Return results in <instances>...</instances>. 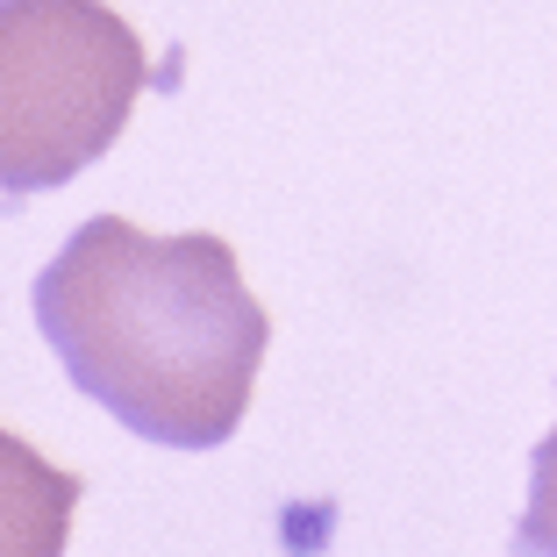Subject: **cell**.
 Segmentation results:
<instances>
[{
  "label": "cell",
  "instance_id": "277c9868",
  "mask_svg": "<svg viewBox=\"0 0 557 557\" xmlns=\"http://www.w3.org/2000/svg\"><path fill=\"white\" fill-rule=\"evenodd\" d=\"M515 557H557V422L550 436L529 450V508L508 536Z\"/></svg>",
  "mask_w": 557,
  "mask_h": 557
},
{
  "label": "cell",
  "instance_id": "3957f363",
  "mask_svg": "<svg viewBox=\"0 0 557 557\" xmlns=\"http://www.w3.org/2000/svg\"><path fill=\"white\" fill-rule=\"evenodd\" d=\"M86 479L0 429V557H65Z\"/></svg>",
  "mask_w": 557,
  "mask_h": 557
},
{
  "label": "cell",
  "instance_id": "6da1fadb",
  "mask_svg": "<svg viewBox=\"0 0 557 557\" xmlns=\"http://www.w3.org/2000/svg\"><path fill=\"white\" fill-rule=\"evenodd\" d=\"M36 329L86 400L164 450H214L250 414L272 314L214 230L150 236L94 214L36 272Z\"/></svg>",
  "mask_w": 557,
  "mask_h": 557
},
{
  "label": "cell",
  "instance_id": "7a4b0ae2",
  "mask_svg": "<svg viewBox=\"0 0 557 557\" xmlns=\"http://www.w3.org/2000/svg\"><path fill=\"white\" fill-rule=\"evenodd\" d=\"M144 86V36L108 0H0V208L108 158Z\"/></svg>",
  "mask_w": 557,
  "mask_h": 557
}]
</instances>
